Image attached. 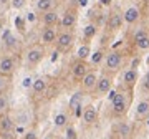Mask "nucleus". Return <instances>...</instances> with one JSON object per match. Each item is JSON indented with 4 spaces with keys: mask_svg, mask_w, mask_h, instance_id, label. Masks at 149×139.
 Returning a JSON list of instances; mask_svg holds the SVG:
<instances>
[{
    "mask_svg": "<svg viewBox=\"0 0 149 139\" xmlns=\"http://www.w3.org/2000/svg\"><path fill=\"white\" fill-rule=\"evenodd\" d=\"M91 55V48L88 43H85V45H81L80 48H78V60H83V61H86V58Z\"/></svg>",
    "mask_w": 149,
    "mask_h": 139,
    "instance_id": "4be33fe9",
    "label": "nucleus"
},
{
    "mask_svg": "<svg viewBox=\"0 0 149 139\" xmlns=\"http://www.w3.org/2000/svg\"><path fill=\"white\" fill-rule=\"evenodd\" d=\"M141 90H143L144 93H149V71L144 75L143 81H141Z\"/></svg>",
    "mask_w": 149,
    "mask_h": 139,
    "instance_id": "c756f323",
    "label": "nucleus"
},
{
    "mask_svg": "<svg viewBox=\"0 0 149 139\" xmlns=\"http://www.w3.org/2000/svg\"><path fill=\"white\" fill-rule=\"evenodd\" d=\"M7 85H8V81H7V78H3V76H0V95H2V93H5Z\"/></svg>",
    "mask_w": 149,
    "mask_h": 139,
    "instance_id": "72a5a7b5",
    "label": "nucleus"
},
{
    "mask_svg": "<svg viewBox=\"0 0 149 139\" xmlns=\"http://www.w3.org/2000/svg\"><path fill=\"white\" fill-rule=\"evenodd\" d=\"M123 23H124V20H123V13H119V12H111L109 13V17H108V28L109 30H119V28L123 27Z\"/></svg>",
    "mask_w": 149,
    "mask_h": 139,
    "instance_id": "ddd939ff",
    "label": "nucleus"
},
{
    "mask_svg": "<svg viewBox=\"0 0 149 139\" xmlns=\"http://www.w3.org/2000/svg\"><path fill=\"white\" fill-rule=\"evenodd\" d=\"M17 27H20V30H23V22L20 18H17Z\"/></svg>",
    "mask_w": 149,
    "mask_h": 139,
    "instance_id": "e433bc0d",
    "label": "nucleus"
},
{
    "mask_svg": "<svg viewBox=\"0 0 149 139\" xmlns=\"http://www.w3.org/2000/svg\"><path fill=\"white\" fill-rule=\"evenodd\" d=\"M113 88V75H109V73H103L101 76H98V83H96V95L98 96H104V95H108L109 91H111Z\"/></svg>",
    "mask_w": 149,
    "mask_h": 139,
    "instance_id": "7ed1b4c3",
    "label": "nucleus"
},
{
    "mask_svg": "<svg viewBox=\"0 0 149 139\" xmlns=\"http://www.w3.org/2000/svg\"><path fill=\"white\" fill-rule=\"evenodd\" d=\"M12 129H13V121H12V118L7 116V114H2L0 116V131L5 133V131H12Z\"/></svg>",
    "mask_w": 149,
    "mask_h": 139,
    "instance_id": "aec40b11",
    "label": "nucleus"
},
{
    "mask_svg": "<svg viewBox=\"0 0 149 139\" xmlns=\"http://www.w3.org/2000/svg\"><path fill=\"white\" fill-rule=\"evenodd\" d=\"M104 139H114V136H106Z\"/></svg>",
    "mask_w": 149,
    "mask_h": 139,
    "instance_id": "a19ab883",
    "label": "nucleus"
},
{
    "mask_svg": "<svg viewBox=\"0 0 149 139\" xmlns=\"http://www.w3.org/2000/svg\"><path fill=\"white\" fill-rule=\"evenodd\" d=\"M0 2H5V0H0Z\"/></svg>",
    "mask_w": 149,
    "mask_h": 139,
    "instance_id": "79ce46f5",
    "label": "nucleus"
},
{
    "mask_svg": "<svg viewBox=\"0 0 149 139\" xmlns=\"http://www.w3.org/2000/svg\"><path fill=\"white\" fill-rule=\"evenodd\" d=\"M3 43H5V47H8V48H12V47H15L17 45L15 37H13L8 30H5V33H3Z\"/></svg>",
    "mask_w": 149,
    "mask_h": 139,
    "instance_id": "b1692460",
    "label": "nucleus"
},
{
    "mask_svg": "<svg viewBox=\"0 0 149 139\" xmlns=\"http://www.w3.org/2000/svg\"><path fill=\"white\" fill-rule=\"evenodd\" d=\"M136 47H138L139 50H148L149 48V37L144 38V40H141V42L136 43Z\"/></svg>",
    "mask_w": 149,
    "mask_h": 139,
    "instance_id": "2f4dec72",
    "label": "nucleus"
},
{
    "mask_svg": "<svg viewBox=\"0 0 149 139\" xmlns=\"http://www.w3.org/2000/svg\"><path fill=\"white\" fill-rule=\"evenodd\" d=\"M138 81H139V73H138L136 66H131L129 70L124 71V75H123V86L128 91L134 90V86L138 85Z\"/></svg>",
    "mask_w": 149,
    "mask_h": 139,
    "instance_id": "20e7f679",
    "label": "nucleus"
},
{
    "mask_svg": "<svg viewBox=\"0 0 149 139\" xmlns=\"http://www.w3.org/2000/svg\"><path fill=\"white\" fill-rule=\"evenodd\" d=\"M83 91H76L73 96H71V99H70V111H73L76 116L81 113V103H83Z\"/></svg>",
    "mask_w": 149,
    "mask_h": 139,
    "instance_id": "4468645a",
    "label": "nucleus"
},
{
    "mask_svg": "<svg viewBox=\"0 0 149 139\" xmlns=\"http://www.w3.org/2000/svg\"><path fill=\"white\" fill-rule=\"evenodd\" d=\"M7 108H8V98H7L5 93H2V95H0V116L5 114Z\"/></svg>",
    "mask_w": 149,
    "mask_h": 139,
    "instance_id": "a878e982",
    "label": "nucleus"
},
{
    "mask_svg": "<svg viewBox=\"0 0 149 139\" xmlns=\"http://www.w3.org/2000/svg\"><path fill=\"white\" fill-rule=\"evenodd\" d=\"M88 71H90L88 63H86V61H83V60H76V61L73 63V66H71V75H73L74 80H78V81L83 80Z\"/></svg>",
    "mask_w": 149,
    "mask_h": 139,
    "instance_id": "6e6552de",
    "label": "nucleus"
},
{
    "mask_svg": "<svg viewBox=\"0 0 149 139\" xmlns=\"http://www.w3.org/2000/svg\"><path fill=\"white\" fill-rule=\"evenodd\" d=\"M144 126H146V129H149V114L144 118Z\"/></svg>",
    "mask_w": 149,
    "mask_h": 139,
    "instance_id": "c9c22d12",
    "label": "nucleus"
},
{
    "mask_svg": "<svg viewBox=\"0 0 149 139\" xmlns=\"http://www.w3.org/2000/svg\"><path fill=\"white\" fill-rule=\"evenodd\" d=\"M139 18H141V12H139L138 7H128L126 10L123 12V20L126 23H129V25L139 22Z\"/></svg>",
    "mask_w": 149,
    "mask_h": 139,
    "instance_id": "f8f14e48",
    "label": "nucleus"
},
{
    "mask_svg": "<svg viewBox=\"0 0 149 139\" xmlns=\"http://www.w3.org/2000/svg\"><path fill=\"white\" fill-rule=\"evenodd\" d=\"M55 43H56V48H58V50L66 51V50H70L71 47H73L74 35L71 32H61V33H58V35H56Z\"/></svg>",
    "mask_w": 149,
    "mask_h": 139,
    "instance_id": "39448f33",
    "label": "nucleus"
},
{
    "mask_svg": "<svg viewBox=\"0 0 149 139\" xmlns=\"http://www.w3.org/2000/svg\"><path fill=\"white\" fill-rule=\"evenodd\" d=\"M114 134L119 139H129L131 138V126L128 123H124V121H119L114 126Z\"/></svg>",
    "mask_w": 149,
    "mask_h": 139,
    "instance_id": "2eb2a0df",
    "label": "nucleus"
},
{
    "mask_svg": "<svg viewBox=\"0 0 149 139\" xmlns=\"http://www.w3.org/2000/svg\"><path fill=\"white\" fill-rule=\"evenodd\" d=\"M25 3H27V0H12V8H15V10H20V8H23L25 7Z\"/></svg>",
    "mask_w": 149,
    "mask_h": 139,
    "instance_id": "7c9ffc66",
    "label": "nucleus"
},
{
    "mask_svg": "<svg viewBox=\"0 0 149 139\" xmlns=\"http://www.w3.org/2000/svg\"><path fill=\"white\" fill-rule=\"evenodd\" d=\"M42 20H43V23H45V27H55L56 23H58V13L55 10H50V12H45L43 13V17H42Z\"/></svg>",
    "mask_w": 149,
    "mask_h": 139,
    "instance_id": "f3484780",
    "label": "nucleus"
},
{
    "mask_svg": "<svg viewBox=\"0 0 149 139\" xmlns=\"http://www.w3.org/2000/svg\"><path fill=\"white\" fill-rule=\"evenodd\" d=\"M43 56H45L43 48H40V47H33V48H30L27 51V55H25V61H27V65L33 66V65L40 63V61L43 60Z\"/></svg>",
    "mask_w": 149,
    "mask_h": 139,
    "instance_id": "0eeeda50",
    "label": "nucleus"
},
{
    "mask_svg": "<svg viewBox=\"0 0 149 139\" xmlns=\"http://www.w3.org/2000/svg\"><path fill=\"white\" fill-rule=\"evenodd\" d=\"M2 30H3V22L0 20V33H2Z\"/></svg>",
    "mask_w": 149,
    "mask_h": 139,
    "instance_id": "ea45409f",
    "label": "nucleus"
},
{
    "mask_svg": "<svg viewBox=\"0 0 149 139\" xmlns=\"http://www.w3.org/2000/svg\"><path fill=\"white\" fill-rule=\"evenodd\" d=\"M111 95V111L116 118H121L126 114L128 111V106H129V99H128V95L124 91H109Z\"/></svg>",
    "mask_w": 149,
    "mask_h": 139,
    "instance_id": "f257e3e1",
    "label": "nucleus"
},
{
    "mask_svg": "<svg viewBox=\"0 0 149 139\" xmlns=\"http://www.w3.org/2000/svg\"><path fill=\"white\" fill-rule=\"evenodd\" d=\"M33 93L35 95H43L45 91H47V81L43 80V78H37V80H33Z\"/></svg>",
    "mask_w": 149,
    "mask_h": 139,
    "instance_id": "6ab92c4d",
    "label": "nucleus"
},
{
    "mask_svg": "<svg viewBox=\"0 0 149 139\" xmlns=\"http://www.w3.org/2000/svg\"><path fill=\"white\" fill-rule=\"evenodd\" d=\"M83 35H85L86 40H90V38H93L96 35V25L95 23H90V25H86L85 30H83Z\"/></svg>",
    "mask_w": 149,
    "mask_h": 139,
    "instance_id": "393cba45",
    "label": "nucleus"
},
{
    "mask_svg": "<svg viewBox=\"0 0 149 139\" xmlns=\"http://www.w3.org/2000/svg\"><path fill=\"white\" fill-rule=\"evenodd\" d=\"M56 35H58L56 28H53V27L43 28V32H42V43H43V45H52V43H55Z\"/></svg>",
    "mask_w": 149,
    "mask_h": 139,
    "instance_id": "dca6fc26",
    "label": "nucleus"
},
{
    "mask_svg": "<svg viewBox=\"0 0 149 139\" xmlns=\"http://www.w3.org/2000/svg\"><path fill=\"white\" fill-rule=\"evenodd\" d=\"M101 3H103V5H109V3H111V0H101Z\"/></svg>",
    "mask_w": 149,
    "mask_h": 139,
    "instance_id": "4c0bfd02",
    "label": "nucleus"
},
{
    "mask_svg": "<svg viewBox=\"0 0 149 139\" xmlns=\"http://www.w3.org/2000/svg\"><path fill=\"white\" fill-rule=\"evenodd\" d=\"M96 83H98V75L95 71H88L85 75V78L81 80V88H83V93H91L95 91Z\"/></svg>",
    "mask_w": 149,
    "mask_h": 139,
    "instance_id": "1a4fd4ad",
    "label": "nucleus"
},
{
    "mask_svg": "<svg viewBox=\"0 0 149 139\" xmlns=\"http://www.w3.org/2000/svg\"><path fill=\"white\" fill-rule=\"evenodd\" d=\"M83 123L86 126H93V124L98 123V111L93 104H88V106L83 109Z\"/></svg>",
    "mask_w": 149,
    "mask_h": 139,
    "instance_id": "9b49d317",
    "label": "nucleus"
},
{
    "mask_svg": "<svg viewBox=\"0 0 149 139\" xmlns=\"http://www.w3.org/2000/svg\"><path fill=\"white\" fill-rule=\"evenodd\" d=\"M30 81H32V80H30V78H27V80H25V83H23V85H25V86H30Z\"/></svg>",
    "mask_w": 149,
    "mask_h": 139,
    "instance_id": "58836bf2",
    "label": "nucleus"
},
{
    "mask_svg": "<svg viewBox=\"0 0 149 139\" xmlns=\"http://www.w3.org/2000/svg\"><path fill=\"white\" fill-rule=\"evenodd\" d=\"M23 139H37V133L35 131H28L23 134Z\"/></svg>",
    "mask_w": 149,
    "mask_h": 139,
    "instance_id": "f704fd0d",
    "label": "nucleus"
},
{
    "mask_svg": "<svg viewBox=\"0 0 149 139\" xmlns=\"http://www.w3.org/2000/svg\"><path fill=\"white\" fill-rule=\"evenodd\" d=\"M149 37V33L146 32V30H138V32L134 33V37H133V42H134V45L138 42H141V40H144V38H148Z\"/></svg>",
    "mask_w": 149,
    "mask_h": 139,
    "instance_id": "bb28decb",
    "label": "nucleus"
},
{
    "mask_svg": "<svg viewBox=\"0 0 149 139\" xmlns=\"http://www.w3.org/2000/svg\"><path fill=\"white\" fill-rule=\"evenodd\" d=\"M104 58V53H103L101 50H98V51H95V53L91 55V63L93 65H98L101 63V60Z\"/></svg>",
    "mask_w": 149,
    "mask_h": 139,
    "instance_id": "c85d7f7f",
    "label": "nucleus"
},
{
    "mask_svg": "<svg viewBox=\"0 0 149 139\" xmlns=\"http://www.w3.org/2000/svg\"><path fill=\"white\" fill-rule=\"evenodd\" d=\"M76 20H78V17H76V12L73 8H68V10H65V13L61 15L60 18V25L63 28H73L76 25Z\"/></svg>",
    "mask_w": 149,
    "mask_h": 139,
    "instance_id": "9d476101",
    "label": "nucleus"
},
{
    "mask_svg": "<svg viewBox=\"0 0 149 139\" xmlns=\"http://www.w3.org/2000/svg\"><path fill=\"white\" fill-rule=\"evenodd\" d=\"M2 139H17V134L13 131H5V133H0Z\"/></svg>",
    "mask_w": 149,
    "mask_h": 139,
    "instance_id": "473e14b6",
    "label": "nucleus"
},
{
    "mask_svg": "<svg viewBox=\"0 0 149 139\" xmlns=\"http://www.w3.org/2000/svg\"><path fill=\"white\" fill-rule=\"evenodd\" d=\"M53 7V0H37V10L45 13V12H50Z\"/></svg>",
    "mask_w": 149,
    "mask_h": 139,
    "instance_id": "412c9836",
    "label": "nucleus"
},
{
    "mask_svg": "<svg viewBox=\"0 0 149 139\" xmlns=\"http://www.w3.org/2000/svg\"><path fill=\"white\" fill-rule=\"evenodd\" d=\"M55 126L56 128H66L68 126V116L65 113H60L55 116Z\"/></svg>",
    "mask_w": 149,
    "mask_h": 139,
    "instance_id": "5701e85b",
    "label": "nucleus"
},
{
    "mask_svg": "<svg viewBox=\"0 0 149 139\" xmlns=\"http://www.w3.org/2000/svg\"><path fill=\"white\" fill-rule=\"evenodd\" d=\"M65 139H78L76 129H74L73 126H66V131H65Z\"/></svg>",
    "mask_w": 149,
    "mask_h": 139,
    "instance_id": "cd10ccee",
    "label": "nucleus"
},
{
    "mask_svg": "<svg viewBox=\"0 0 149 139\" xmlns=\"http://www.w3.org/2000/svg\"><path fill=\"white\" fill-rule=\"evenodd\" d=\"M149 114V99H143L138 103L136 106V118L138 119H144Z\"/></svg>",
    "mask_w": 149,
    "mask_h": 139,
    "instance_id": "a211bd4d",
    "label": "nucleus"
},
{
    "mask_svg": "<svg viewBox=\"0 0 149 139\" xmlns=\"http://www.w3.org/2000/svg\"><path fill=\"white\" fill-rule=\"evenodd\" d=\"M13 71H15V60L10 55L0 56V76L8 78V76L13 75Z\"/></svg>",
    "mask_w": 149,
    "mask_h": 139,
    "instance_id": "423d86ee",
    "label": "nucleus"
},
{
    "mask_svg": "<svg viewBox=\"0 0 149 139\" xmlns=\"http://www.w3.org/2000/svg\"><path fill=\"white\" fill-rule=\"evenodd\" d=\"M103 60H104V73L114 75L116 71H119L123 65V53L118 50H113V51H108Z\"/></svg>",
    "mask_w": 149,
    "mask_h": 139,
    "instance_id": "f03ea898",
    "label": "nucleus"
}]
</instances>
